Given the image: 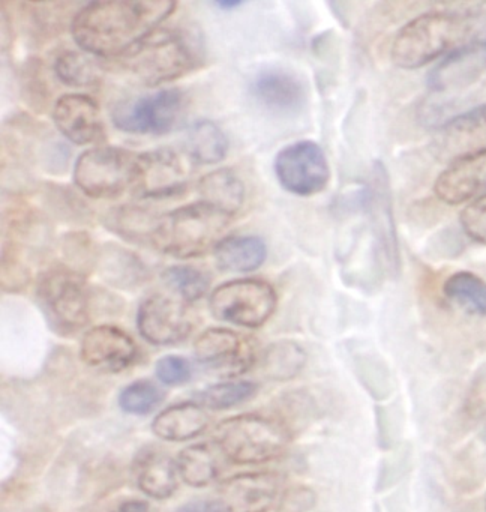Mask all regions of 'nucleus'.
<instances>
[{
	"mask_svg": "<svg viewBox=\"0 0 486 512\" xmlns=\"http://www.w3.org/2000/svg\"><path fill=\"white\" fill-rule=\"evenodd\" d=\"M54 73L63 85L71 88H90L98 85L101 71L83 53L75 50L60 52L54 59Z\"/></svg>",
	"mask_w": 486,
	"mask_h": 512,
	"instance_id": "473e14b6",
	"label": "nucleus"
},
{
	"mask_svg": "<svg viewBox=\"0 0 486 512\" xmlns=\"http://www.w3.org/2000/svg\"><path fill=\"white\" fill-rule=\"evenodd\" d=\"M119 512H149V503L140 499L125 500L119 506Z\"/></svg>",
	"mask_w": 486,
	"mask_h": 512,
	"instance_id": "49530a36",
	"label": "nucleus"
},
{
	"mask_svg": "<svg viewBox=\"0 0 486 512\" xmlns=\"http://www.w3.org/2000/svg\"><path fill=\"white\" fill-rule=\"evenodd\" d=\"M119 61L147 86H158L197 70L203 62V47L198 35L188 29L159 28Z\"/></svg>",
	"mask_w": 486,
	"mask_h": 512,
	"instance_id": "f03ea898",
	"label": "nucleus"
},
{
	"mask_svg": "<svg viewBox=\"0 0 486 512\" xmlns=\"http://www.w3.org/2000/svg\"><path fill=\"white\" fill-rule=\"evenodd\" d=\"M305 350L294 341H276L261 355V371L270 380L287 382L294 379L305 367Z\"/></svg>",
	"mask_w": 486,
	"mask_h": 512,
	"instance_id": "c756f323",
	"label": "nucleus"
},
{
	"mask_svg": "<svg viewBox=\"0 0 486 512\" xmlns=\"http://www.w3.org/2000/svg\"><path fill=\"white\" fill-rule=\"evenodd\" d=\"M210 418L197 401H183L162 410L152 422V431L167 442H185L200 436L209 427Z\"/></svg>",
	"mask_w": 486,
	"mask_h": 512,
	"instance_id": "393cba45",
	"label": "nucleus"
},
{
	"mask_svg": "<svg viewBox=\"0 0 486 512\" xmlns=\"http://www.w3.org/2000/svg\"><path fill=\"white\" fill-rule=\"evenodd\" d=\"M278 296L272 284L258 278L227 281L209 299L215 319L242 328H261L275 313Z\"/></svg>",
	"mask_w": 486,
	"mask_h": 512,
	"instance_id": "6e6552de",
	"label": "nucleus"
},
{
	"mask_svg": "<svg viewBox=\"0 0 486 512\" xmlns=\"http://www.w3.org/2000/svg\"><path fill=\"white\" fill-rule=\"evenodd\" d=\"M201 199L215 206L224 214L234 217L245 202V185L230 169H218L207 173L198 182Z\"/></svg>",
	"mask_w": 486,
	"mask_h": 512,
	"instance_id": "bb28decb",
	"label": "nucleus"
},
{
	"mask_svg": "<svg viewBox=\"0 0 486 512\" xmlns=\"http://www.w3.org/2000/svg\"><path fill=\"white\" fill-rule=\"evenodd\" d=\"M134 472L138 488L152 499H168L179 487L177 464L170 455L153 446L138 452Z\"/></svg>",
	"mask_w": 486,
	"mask_h": 512,
	"instance_id": "5701e85b",
	"label": "nucleus"
},
{
	"mask_svg": "<svg viewBox=\"0 0 486 512\" xmlns=\"http://www.w3.org/2000/svg\"><path fill=\"white\" fill-rule=\"evenodd\" d=\"M189 173L182 157L170 148L138 154L135 196L140 199H168L188 188Z\"/></svg>",
	"mask_w": 486,
	"mask_h": 512,
	"instance_id": "ddd939ff",
	"label": "nucleus"
},
{
	"mask_svg": "<svg viewBox=\"0 0 486 512\" xmlns=\"http://www.w3.org/2000/svg\"><path fill=\"white\" fill-rule=\"evenodd\" d=\"M53 121L59 133L74 145H89L105 139L101 110L89 95H62L54 104Z\"/></svg>",
	"mask_w": 486,
	"mask_h": 512,
	"instance_id": "f3484780",
	"label": "nucleus"
},
{
	"mask_svg": "<svg viewBox=\"0 0 486 512\" xmlns=\"http://www.w3.org/2000/svg\"><path fill=\"white\" fill-rule=\"evenodd\" d=\"M177 512H218L213 500H192L186 503Z\"/></svg>",
	"mask_w": 486,
	"mask_h": 512,
	"instance_id": "a18cd8bd",
	"label": "nucleus"
},
{
	"mask_svg": "<svg viewBox=\"0 0 486 512\" xmlns=\"http://www.w3.org/2000/svg\"><path fill=\"white\" fill-rule=\"evenodd\" d=\"M165 215L137 205H122L104 215V226L131 244L161 250Z\"/></svg>",
	"mask_w": 486,
	"mask_h": 512,
	"instance_id": "412c9836",
	"label": "nucleus"
},
{
	"mask_svg": "<svg viewBox=\"0 0 486 512\" xmlns=\"http://www.w3.org/2000/svg\"><path fill=\"white\" fill-rule=\"evenodd\" d=\"M486 184V157L456 161L435 181V196L447 205H461Z\"/></svg>",
	"mask_w": 486,
	"mask_h": 512,
	"instance_id": "b1692460",
	"label": "nucleus"
},
{
	"mask_svg": "<svg viewBox=\"0 0 486 512\" xmlns=\"http://www.w3.org/2000/svg\"><path fill=\"white\" fill-rule=\"evenodd\" d=\"M195 359L209 373L236 377L246 373L257 359L251 338L231 329H206L194 343Z\"/></svg>",
	"mask_w": 486,
	"mask_h": 512,
	"instance_id": "9b49d317",
	"label": "nucleus"
},
{
	"mask_svg": "<svg viewBox=\"0 0 486 512\" xmlns=\"http://www.w3.org/2000/svg\"><path fill=\"white\" fill-rule=\"evenodd\" d=\"M35 296L48 326L56 334H75L90 322L95 293L84 275L63 263L48 266L39 275Z\"/></svg>",
	"mask_w": 486,
	"mask_h": 512,
	"instance_id": "20e7f679",
	"label": "nucleus"
},
{
	"mask_svg": "<svg viewBox=\"0 0 486 512\" xmlns=\"http://www.w3.org/2000/svg\"><path fill=\"white\" fill-rule=\"evenodd\" d=\"M32 280L26 254L12 245L2 244V289L17 293L26 289Z\"/></svg>",
	"mask_w": 486,
	"mask_h": 512,
	"instance_id": "58836bf2",
	"label": "nucleus"
},
{
	"mask_svg": "<svg viewBox=\"0 0 486 512\" xmlns=\"http://www.w3.org/2000/svg\"><path fill=\"white\" fill-rule=\"evenodd\" d=\"M42 199L50 214L65 223L87 224L92 218V212L86 203L81 202L74 191L62 185H45Z\"/></svg>",
	"mask_w": 486,
	"mask_h": 512,
	"instance_id": "f704fd0d",
	"label": "nucleus"
},
{
	"mask_svg": "<svg viewBox=\"0 0 486 512\" xmlns=\"http://www.w3.org/2000/svg\"><path fill=\"white\" fill-rule=\"evenodd\" d=\"M213 256L221 271L243 274L257 271L264 265L267 247L258 236H227L213 248Z\"/></svg>",
	"mask_w": 486,
	"mask_h": 512,
	"instance_id": "a878e982",
	"label": "nucleus"
},
{
	"mask_svg": "<svg viewBox=\"0 0 486 512\" xmlns=\"http://www.w3.org/2000/svg\"><path fill=\"white\" fill-rule=\"evenodd\" d=\"M165 392L152 380L141 379L129 383L120 391V409L129 415H149L164 401Z\"/></svg>",
	"mask_w": 486,
	"mask_h": 512,
	"instance_id": "e433bc0d",
	"label": "nucleus"
},
{
	"mask_svg": "<svg viewBox=\"0 0 486 512\" xmlns=\"http://www.w3.org/2000/svg\"><path fill=\"white\" fill-rule=\"evenodd\" d=\"M186 154L194 163L212 166L221 163L228 151V140L224 131L212 121L194 122L183 140Z\"/></svg>",
	"mask_w": 486,
	"mask_h": 512,
	"instance_id": "cd10ccee",
	"label": "nucleus"
},
{
	"mask_svg": "<svg viewBox=\"0 0 486 512\" xmlns=\"http://www.w3.org/2000/svg\"><path fill=\"white\" fill-rule=\"evenodd\" d=\"M138 154L110 146L84 152L75 161L74 182L92 199H116L134 187Z\"/></svg>",
	"mask_w": 486,
	"mask_h": 512,
	"instance_id": "0eeeda50",
	"label": "nucleus"
},
{
	"mask_svg": "<svg viewBox=\"0 0 486 512\" xmlns=\"http://www.w3.org/2000/svg\"><path fill=\"white\" fill-rule=\"evenodd\" d=\"M80 358L84 364L108 373H120L138 358L135 341L113 325L89 329L81 340Z\"/></svg>",
	"mask_w": 486,
	"mask_h": 512,
	"instance_id": "dca6fc26",
	"label": "nucleus"
},
{
	"mask_svg": "<svg viewBox=\"0 0 486 512\" xmlns=\"http://www.w3.org/2000/svg\"><path fill=\"white\" fill-rule=\"evenodd\" d=\"M216 7L221 8V10H233V8H239L240 5H243V2L240 0H233V2H228V0H221V2H216Z\"/></svg>",
	"mask_w": 486,
	"mask_h": 512,
	"instance_id": "de8ad7c7",
	"label": "nucleus"
},
{
	"mask_svg": "<svg viewBox=\"0 0 486 512\" xmlns=\"http://www.w3.org/2000/svg\"><path fill=\"white\" fill-rule=\"evenodd\" d=\"M99 248L87 232H69L60 241L63 265L74 269L78 274H90L96 271Z\"/></svg>",
	"mask_w": 486,
	"mask_h": 512,
	"instance_id": "c9c22d12",
	"label": "nucleus"
},
{
	"mask_svg": "<svg viewBox=\"0 0 486 512\" xmlns=\"http://www.w3.org/2000/svg\"><path fill=\"white\" fill-rule=\"evenodd\" d=\"M258 392V385L249 380H228L207 386L195 394L200 406L210 410H228L251 400Z\"/></svg>",
	"mask_w": 486,
	"mask_h": 512,
	"instance_id": "2f4dec72",
	"label": "nucleus"
},
{
	"mask_svg": "<svg viewBox=\"0 0 486 512\" xmlns=\"http://www.w3.org/2000/svg\"><path fill=\"white\" fill-rule=\"evenodd\" d=\"M194 326V314L188 305L171 296L153 293L138 307V332L155 346H171L186 340Z\"/></svg>",
	"mask_w": 486,
	"mask_h": 512,
	"instance_id": "f8f14e48",
	"label": "nucleus"
},
{
	"mask_svg": "<svg viewBox=\"0 0 486 512\" xmlns=\"http://www.w3.org/2000/svg\"><path fill=\"white\" fill-rule=\"evenodd\" d=\"M183 106L185 94L180 89H162L117 104L111 113V121L123 133L162 136L173 130Z\"/></svg>",
	"mask_w": 486,
	"mask_h": 512,
	"instance_id": "1a4fd4ad",
	"label": "nucleus"
},
{
	"mask_svg": "<svg viewBox=\"0 0 486 512\" xmlns=\"http://www.w3.org/2000/svg\"><path fill=\"white\" fill-rule=\"evenodd\" d=\"M465 41L464 13L429 11L408 22L395 35L390 59L402 70H417Z\"/></svg>",
	"mask_w": 486,
	"mask_h": 512,
	"instance_id": "7ed1b4c3",
	"label": "nucleus"
},
{
	"mask_svg": "<svg viewBox=\"0 0 486 512\" xmlns=\"http://www.w3.org/2000/svg\"><path fill=\"white\" fill-rule=\"evenodd\" d=\"M273 170L281 187L299 197L321 193L330 181L326 155L321 146L311 140H300L281 149Z\"/></svg>",
	"mask_w": 486,
	"mask_h": 512,
	"instance_id": "9d476101",
	"label": "nucleus"
},
{
	"mask_svg": "<svg viewBox=\"0 0 486 512\" xmlns=\"http://www.w3.org/2000/svg\"><path fill=\"white\" fill-rule=\"evenodd\" d=\"M170 0H99L71 20L75 44L90 55L120 59L159 29L176 10Z\"/></svg>",
	"mask_w": 486,
	"mask_h": 512,
	"instance_id": "f257e3e1",
	"label": "nucleus"
},
{
	"mask_svg": "<svg viewBox=\"0 0 486 512\" xmlns=\"http://www.w3.org/2000/svg\"><path fill=\"white\" fill-rule=\"evenodd\" d=\"M434 148L441 160L450 163L486 157V106L446 122L435 137Z\"/></svg>",
	"mask_w": 486,
	"mask_h": 512,
	"instance_id": "2eb2a0df",
	"label": "nucleus"
},
{
	"mask_svg": "<svg viewBox=\"0 0 486 512\" xmlns=\"http://www.w3.org/2000/svg\"><path fill=\"white\" fill-rule=\"evenodd\" d=\"M281 479L272 472L239 473L219 485L213 503L218 512H267L275 503Z\"/></svg>",
	"mask_w": 486,
	"mask_h": 512,
	"instance_id": "4468645a",
	"label": "nucleus"
},
{
	"mask_svg": "<svg viewBox=\"0 0 486 512\" xmlns=\"http://www.w3.org/2000/svg\"><path fill=\"white\" fill-rule=\"evenodd\" d=\"M218 452L216 446L212 448L207 443H197L183 449L176 461L183 482L195 488L212 484L221 470Z\"/></svg>",
	"mask_w": 486,
	"mask_h": 512,
	"instance_id": "c85d7f7f",
	"label": "nucleus"
},
{
	"mask_svg": "<svg viewBox=\"0 0 486 512\" xmlns=\"http://www.w3.org/2000/svg\"><path fill=\"white\" fill-rule=\"evenodd\" d=\"M486 70V46L467 43L456 47L428 77L432 91L447 92L464 89L476 82Z\"/></svg>",
	"mask_w": 486,
	"mask_h": 512,
	"instance_id": "aec40b11",
	"label": "nucleus"
},
{
	"mask_svg": "<svg viewBox=\"0 0 486 512\" xmlns=\"http://www.w3.org/2000/svg\"><path fill=\"white\" fill-rule=\"evenodd\" d=\"M450 302L471 316H486V283L473 272L461 271L450 275L443 286Z\"/></svg>",
	"mask_w": 486,
	"mask_h": 512,
	"instance_id": "7c9ffc66",
	"label": "nucleus"
},
{
	"mask_svg": "<svg viewBox=\"0 0 486 512\" xmlns=\"http://www.w3.org/2000/svg\"><path fill=\"white\" fill-rule=\"evenodd\" d=\"M291 433L273 416L243 413L216 425L213 433L218 451L234 464H260L276 460L287 451Z\"/></svg>",
	"mask_w": 486,
	"mask_h": 512,
	"instance_id": "39448f33",
	"label": "nucleus"
},
{
	"mask_svg": "<svg viewBox=\"0 0 486 512\" xmlns=\"http://www.w3.org/2000/svg\"><path fill=\"white\" fill-rule=\"evenodd\" d=\"M251 91L264 107L279 113H296L308 100L305 82L284 68H266L255 74Z\"/></svg>",
	"mask_w": 486,
	"mask_h": 512,
	"instance_id": "6ab92c4d",
	"label": "nucleus"
},
{
	"mask_svg": "<svg viewBox=\"0 0 486 512\" xmlns=\"http://www.w3.org/2000/svg\"><path fill=\"white\" fill-rule=\"evenodd\" d=\"M42 73L44 70H42V64L38 62V59L26 62L21 71L24 100L38 112H44L45 107L48 106V98H50L47 79Z\"/></svg>",
	"mask_w": 486,
	"mask_h": 512,
	"instance_id": "ea45409f",
	"label": "nucleus"
},
{
	"mask_svg": "<svg viewBox=\"0 0 486 512\" xmlns=\"http://www.w3.org/2000/svg\"><path fill=\"white\" fill-rule=\"evenodd\" d=\"M465 25H467V43L482 44L486 46V4L476 5L464 11Z\"/></svg>",
	"mask_w": 486,
	"mask_h": 512,
	"instance_id": "c03bdc74",
	"label": "nucleus"
},
{
	"mask_svg": "<svg viewBox=\"0 0 486 512\" xmlns=\"http://www.w3.org/2000/svg\"><path fill=\"white\" fill-rule=\"evenodd\" d=\"M459 220L468 238L486 245V194L465 206Z\"/></svg>",
	"mask_w": 486,
	"mask_h": 512,
	"instance_id": "79ce46f5",
	"label": "nucleus"
},
{
	"mask_svg": "<svg viewBox=\"0 0 486 512\" xmlns=\"http://www.w3.org/2000/svg\"><path fill=\"white\" fill-rule=\"evenodd\" d=\"M315 505V494L308 487L290 488L282 497L278 512H309Z\"/></svg>",
	"mask_w": 486,
	"mask_h": 512,
	"instance_id": "37998d69",
	"label": "nucleus"
},
{
	"mask_svg": "<svg viewBox=\"0 0 486 512\" xmlns=\"http://www.w3.org/2000/svg\"><path fill=\"white\" fill-rule=\"evenodd\" d=\"M96 272L102 281L122 290H134L152 278L149 266L140 256L117 244L99 248Z\"/></svg>",
	"mask_w": 486,
	"mask_h": 512,
	"instance_id": "4be33fe9",
	"label": "nucleus"
},
{
	"mask_svg": "<svg viewBox=\"0 0 486 512\" xmlns=\"http://www.w3.org/2000/svg\"><path fill=\"white\" fill-rule=\"evenodd\" d=\"M161 280L185 302L198 301L210 287V275L204 269L192 265L170 266L162 272Z\"/></svg>",
	"mask_w": 486,
	"mask_h": 512,
	"instance_id": "72a5a7b5",
	"label": "nucleus"
},
{
	"mask_svg": "<svg viewBox=\"0 0 486 512\" xmlns=\"http://www.w3.org/2000/svg\"><path fill=\"white\" fill-rule=\"evenodd\" d=\"M155 374L164 385L179 386L191 380L194 367L189 359L183 356L167 355L156 362Z\"/></svg>",
	"mask_w": 486,
	"mask_h": 512,
	"instance_id": "a19ab883",
	"label": "nucleus"
},
{
	"mask_svg": "<svg viewBox=\"0 0 486 512\" xmlns=\"http://www.w3.org/2000/svg\"><path fill=\"white\" fill-rule=\"evenodd\" d=\"M365 206L371 215L375 238L386 260V266L395 274L399 268V251L393 224L392 196L386 170L380 163L375 166L371 187L366 190Z\"/></svg>",
	"mask_w": 486,
	"mask_h": 512,
	"instance_id": "a211bd4d",
	"label": "nucleus"
},
{
	"mask_svg": "<svg viewBox=\"0 0 486 512\" xmlns=\"http://www.w3.org/2000/svg\"><path fill=\"white\" fill-rule=\"evenodd\" d=\"M209 203L197 202L165 215L161 251L177 259H194L215 248L231 221Z\"/></svg>",
	"mask_w": 486,
	"mask_h": 512,
	"instance_id": "423d86ee",
	"label": "nucleus"
},
{
	"mask_svg": "<svg viewBox=\"0 0 486 512\" xmlns=\"http://www.w3.org/2000/svg\"><path fill=\"white\" fill-rule=\"evenodd\" d=\"M26 8L27 20L30 28L35 29L41 35L59 34L63 28V20L66 17V11L71 10L72 4H63V2H24Z\"/></svg>",
	"mask_w": 486,
	"mask_h": 512,
	"instance_id": "4c0bfd02",
	"label": "nucleus"
}]
</instances>
